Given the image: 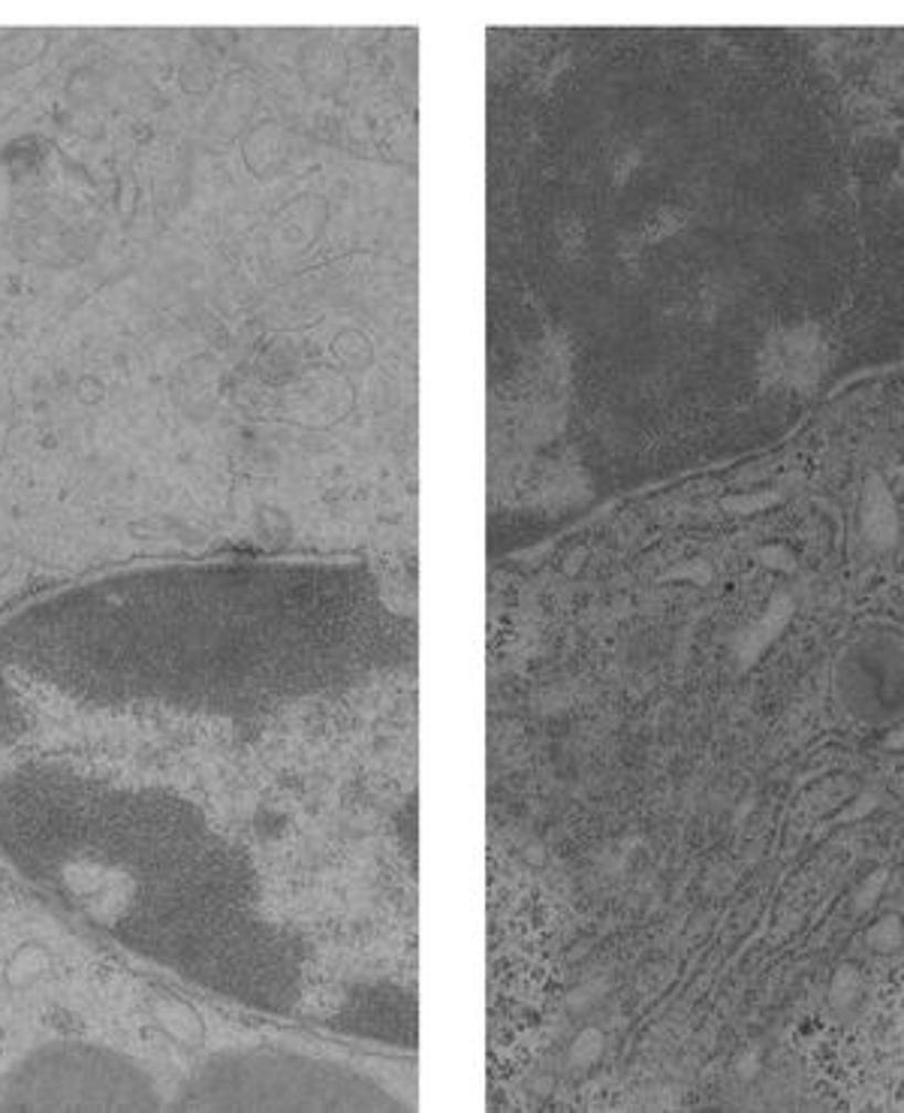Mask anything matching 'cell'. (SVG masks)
I'll return each mask as SVG.
<instances>
[{
	"instance_id": "1",
	"label": "cell",
	"mask_w": 904,
	"mask_h": 1113,
	"mask_svg": "<svg viewBox=\"0 0 904 1113\" xmlns=\"http://www.w3.org/2000/svg\"><path fill=\"white\" fill-rule=\"evenodd\" d=\"M193 1111H398L377 1080L344 1062L293 1050H238L209 1059L184 1083Z\"/></svg>"
},
{
	"instance_id": "2",
	"label": "cell",
	"mask_w": 904,
	"mask_h": 1113,
	"mask_svg": "<svg viewBox=\"0 0 904 1113\" xmlns=\"http://www.w3.org/2000/svg\"><path fill=\"white\" fill-rule=\"evenodd\" d=\"M10 1092V1104L19 1107H157L142 1071L88 1047L45 1050L15 1074Z\"/></svg>"
},
{
	"instance_id": "3",
	"label": "cell",
	"mask_w": 904,
	"mask_h": 1113,
	"mask_svg": "<svg viewBox=\"0 0 904 1113\" xmlns=\"http://www.w3.org/2000/svg\"><path fill=\"white\" fill-rule=\"evenodd\" d=\"M836 698L850 719L886 728L904 719V634L865 628L841 649Z\"/></svg>"
}]
</instances>
